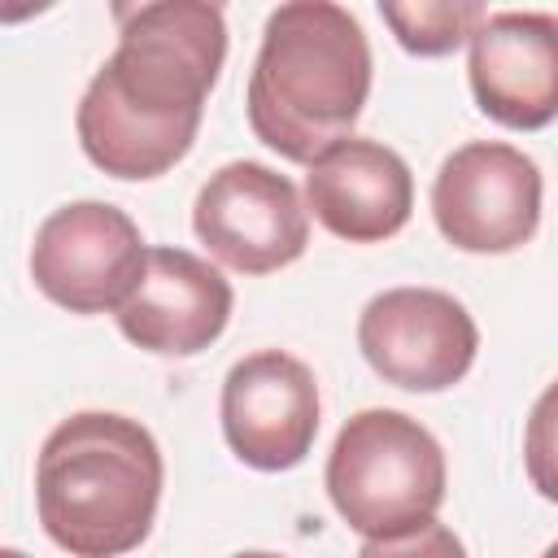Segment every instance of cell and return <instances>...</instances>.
I'll return each instance as SVG.
<instances>
[{"label":"cell","mask_w":558,"mask_h":558,"mask_svg":"<svg viewBox=\"0 0 558 558\" xmlns=\"http://www.w3.org/2000/svg\"><path fill=\"white\" fill-rule=\"evenodd\" d=\"M113 17L118 48L83 87L74 131L96 170L135 183L192 153L227 61V17L205 0L122 4Z\"/></svg>","instance_id":"cell-1"},{"label":"cell","mask_w":558,"mask_h":558,"mask_svg":"<svg viewBox=\"0 0 558 558\" xmlns=\"http://www.w3.org/2000/svg\"><path fill=\"white\" fill-rule=\"evenodd\" d=\"M371 44L362 22L331 0L270 9L248 74L244 109L253 135L283 161L310 166L353 135L371 96Z\"/></svg>","instance_id":"cell-2"},{"label":"cell","mask_w":558,"mask_h":558,"mask_svg":"<svg viewBox=\"0 0 558 558\" xmlns=\"http://www.w3.org/2000/svg\"><path fill=\"white\" fill-rule=\"evenodd\" d=\"M166 462L140 418L78 410L35 458V514L70 558H122L153 532Z\"/></svg>","instance_id":"cell-3"},{"label":"cell","mask_w":558,"mask_h":558,"mask_svg":"<svg viewBox=\"0 0 558 558\" xmlns=\"http://www.w3.org/2000/svg\"><path fill=\"white\" fill-rule=\"evenodd\" d=\"M445 449L401 410H357L327 453V497L366 541L401 536L436 519L445 501Z\"/></svg>","instance_id":"cell-4"},{"label":"cell","mask_w":558,"mask_h":558,"mask_svg":"<svg viewBox=\"0 0 558 558\" xmlns=\"http://www.w3.org/2000/svg\"><path fill=\"white\" fill-rule=\"evenodd\" d=\"M144 235L126 209L109 201H70L35 231L31 279L70 314H118L144 275Z\"/></svg>","instance_id":"cell-5"},{"label":"cell","mask_w":558,"mask_h":558,"mask_svg":"<svg viewBox=\"0 0 558 558\" xmlns=\"http://www.w3.org/2000/svg\"><path fill=\"white\" fill-rule=\"evenodd\" d=\"M541 166L501 140L453 148L432 179L436 231L462 253H514L541 227Z\"/></svg>","instance_id":"cell-6"},{"label":"cell","mask_w":558,"mask_h":558,"mask_svg":"<svg viewBox=\"0 0 558 558\" xmlns=\"http://www.w3.org/2000/svg\"><path fill=\"white\" fill-rule=\"evenodd\" d=\"M192 231L227 270L270 275L305 253L310 209L296 183L266 161H227L201 183Z\"/></svg>","instance_id":"cell-7"},{"label":"cell","mask_w":558,"mask_h":558,"mask_svg":"<svg viewBox=\"0 0 558 558\" xmlns=\"http://www.w3.org/2000/svg\"><path fill=\"white\" fill-rule=\"evenodd\" d=\"M357 349L384 384L405 392H445L475 366L480 327L453 292L388 288L362 305Z\"/></svg>","instance_id":"cell-8"},{"label":"cell","mask_w":558,"mask_h":558,"mask_svg":"<svg viewBox=\"0 0 558 558\" xmlns=\"http://www.w3.org/2000/svg\"><path fill=\"white\" fill-rule=\"evenodd\" d=\"M318 410L314 371L283 349H257L222 379V436L253 471L301 466L318 436Z\"/></svg>","instance_id":"cell-9"},{"label":"cell","mask_w":558,"mask_h":558,"mask_svg":"<svg viewBox=\"0 0 558 558\" xmlns=\"http://www.w3.org/2000/svg\"><path fill=\"white\" fill-rule=\"evenodd\" d=\"M466 78L480 113L497 126H549L558 118V13H488L471 35Z\"/></svg>","instance_id":"cell-10"},{"label":"cell","mask_w":558,"mask_h":558,"mask_svg":"<svg viewBox=\"0 0 558 558\" xmlns=\"http://www.w3.org/2000/svg\"><path fill=\"white\" fill-rule=\"evenodd\" d=\"M235 292L218 266L187 248L157 244L144 257V275L126 305L113 314L118 331L161 357H196L205 353L231 323Z\"/></svg>","instance_id":"cell-11"},{"label":"cell","mask_w":558,"mask_h":558,"mask_svg":"<svg viewBox=\"0 0 558 558\" xmlns=\"http://www.w3.org/2000/svg\"><path fill=\"white\" fill-rule=\"evenodd\" d=\"M305 209L349 244H379L410 222L414 174L379 140L349 135L305 166Z\"/></svg>","instance_id":"cell-12"},{"label":"cell","mask_w":558,"mask_h":558,"mask_svg":"<svg viewBox=\"0 0 558 558\" xmlns=\"http://www.w3.org/2000/svg\"><path fill=\"white\" fill-rule=\"evenodd\" d=\"M379 17L392 26L397 44L414 57H449L453 48L471 44L475 26L488 17L475 0H410V4H379Z\"/></svg>","instance_id":"cell-13"},{"label":"cell","mask_w":558,"mask_h":558,"mask_svg":"<svg viewBox=\"0 0 558 558\" xmlns=\"http://www.w3.org/2000/svg\"><path fill=\"white\" fill-rule=\"evenodd\" d=\"M523 471L532 488L558 506V379L536 397L523 427Z\"/></svg>","instance_id":"cell-14"},{"label":"cell","mask_w":558,"mask_h":558,"mask_svg":"<svg viewBox=\"0 0 558 558\" xmlns=\"http://www.w3.org/2000/svg\"><path fill=\"white\" fill-rule=\"evenodd\" d=\"M357 558H466V545L453 536V527L427 519L401 536H379L357 549Z\"/></svg>","instance_id":"cell-15"},{"label":"cell","mask_w":558,"mask_h":558,"mask_svg":"<svg viewBox=\"0 0 558 558\" xmlns=\"http://www.w3.org/2000/svg\"><path fill=\"white\" fill-rule=\"evenodd\" d=\"M231 558H283V554H266V549H240V554H231Z\"/></svg>","instance_id":"cell-16"},{"label":"cell","mask_w":558,"mask_h":558,"mask_svg":"<svg viewBox=\"0 0 558 558\" xmlns=\"http://www.w3.org/2000/svg\"><path fill=\"white\" fill-rule=\"evenodd\" d=\"M0 558H26L22 549H0Z\"/></svg>","instance_id":"cell-17"},{"label":"cell","mask_w":558,"mask_h":558,"mask_svg":"<svg viewBox=\"0 0 558 558\" xmlns=\"http://www.w3.org/2000/svg\"><path fill=\"white\" fill-rule=\"evenodd\" d=\"M541 558H558V541H554V545H549V549H545Z\"/></svg>","instance_id":"cell-18"}]
</instances>
